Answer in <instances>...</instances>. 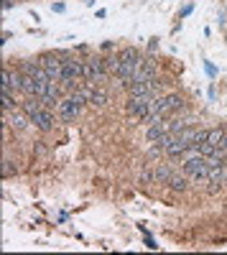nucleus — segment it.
<instances>
[{
    "label": "nucleus",
    "mask_w": 227,
    "mask_h": 255,
    "mask_svg": "<svg viewBox=\"0 0 227 255\" xmlns=\"http://www.w3.org/2000/svg\"><path fill=\"white\" fill-rule=\"evenodd\" d=\"M85 105H87V97H85V92L77 87L74 92H69V97H61L59 108H56L59 110V118L64 120V123H74L79 118V113L85 110Z\"/></svg>",
    "instance_id": "nucleus-1"
},
{
    "label": "nucleus",
    "mask_w": 227,
    "mask_h": 255,
    "mask_svg": "<svg viewBox=\"0 0 227 255\" xmlns=\"http://www.w3.org/2000/svg\"><path fill=\"white\" fill-rule=\"evenodd\" d=\"M110 69H108V61L100 59V56H92L90 61H85V79L90 84H102L108 79Z\"/></svg>",
    "instance_id": "nucleus-2"
},
{
    "label": "nucleus",
    "mask_w": 227,
    "mask_h": 255,
    "mask_svg": "<svg viewBox=\"0 0 227 255\" xmlns=\"http://www.w3.org/2000/svg\"><path fill=\"white\" fill-rule=\"evenodd\" d=\"M151 100L153 95H130L128 102H125V110L133 120H146L148 115V108H151Z\"/></svg>",
    "instance_id": "nucleus-3"
},
{
    "label": "nucleus",
    "mask_w": 227,
    "mask_h": 255,
    "mask_svg": "<svg viewBox=\"0 0 227 255\" xmlns=\"http://www.w3.org/2000/svg\"><path fill=\"white\" fill-rule=\"evenodd\" d=\"M184 176H192L194 181H204L210 176V161L204 156H192L184 161Z\"/></svg>",
    "instance_id": "nucleus-4"
},
{
    "label": "nucleus",
    "mask_w": 227,
    "mask_h": 255,
    "mask_svg": "<svg viewBox=\"0 0 227 255\" xmlns=\"http://www.w3.org/2000/svg\"><path fill=\"white\" fill-rule=\"evenodd\" d=\"M38 64L44 67V72L49 74L51 82H61V74H64V61H61L59 54H44Z\"/></svg>",
    "instance_id": "nucleus-5"
},
{
    "label": "nucleus",
    "mask_w": 227,
    "mask_h": 255,
    "mask_svg": "<svg viewBox=\"0 0 227 255\" xmlns=\"http://www.w3.org/2000/svg\"><path fill=\"white\" fill-rule=\"evenodd\" d=\"M79 90L85 92L87 105H92V108H102V105L108 102V92L102 87H97V84H87V87H79Z\"/></svg>",
    "instance_id": "nucleus-6"
},
{
    "label": "nucleus",
    "mask_w": 227,
    "mask_h": 255,
    "mask_svg": "<svg viewBox=\"0 0 227 255\" xmlns=\"http://www.w3.org/2000/svg\"><path fill=\"white\" fill-rule=\"evenodd\" d=\"M31 123L38 128V130H51L54 128V113L51 110H46V108H41V110H36L33 115H31Z\"/></svg>",
    "instance_id": "nucleus-7"
},
{
    "label": "nucleus",
    "mask_w": 227,
    "mask_h": 255,
    "mask_svg": "<svg viewBox=\"0 0 227 255\" xmlns=\"http://www.w3.org/2000/svg\"><path fill=\"white\" fill-rule=\"evenodd\" d=\"M153 79H156V64H153L151 59H143V64H140V69L135 72L133 82L146 84V82H153Z\"/></svg>",
    "instance_id": "nucleus-8"
},
{
    "label": "nucleus",
    "mask_w": 227,
    "mask_h": 255,
    "mask_svg": "<svg viewBox=\"0 0 227 255\" xmlns=\"http://www.w3.org/2000/svg\"><path fill=\"white\" fill-rule=\"evenodd\" d=\"M5 120H8L10 128H15V130H26L28 123H31V118L23 115L20 110H10V113H5Z\"/></svg>",
    "instance_id": "nucleus-9"
},
{
    "label": "nucleus",
    "mask_w": 227,
    "mask_h": 255,
    "mask_svg": "<svg viewBox=\"0 0 227 255\" xmlns=\"http://www.w3.org/2000/svg\"><path fill=\"white\" fill-rule=\"evenodd\" d=\"M166 133H171V123H166V120H158V123H153L151 128H148V140L151 143H158Z\"/></svg>",
    "instance_id": "nucleus-10"
},
{
    "label": "nucleus",
    "mask_w": 227,
    "mask_h": 255,
    "mask_svg": "<svg viewBox=\"0 0 227 255\" xmlns=\"http://www.w3.org/2000/svg\"><path fill=\"white\" fill-rule=\"evenodd\" d=\"M184 105V100L179 97V95H166V97H161V113H163V118H166L171 110H179Z\"/></svg>",
    "instance_id": "nucleus-11"
},
{
    "label": "nucleus",
    "mask_w": 227,
    "mask_h": 255,
    "mask_svg": "<svg viewBox=\"0 0 227 255\" xmlns=\"http://www.w3.org/2000/svg\"><path fill=\"white\" fill-rule=\"evenodd\" d=\"M117 59H120V61H143V59H140V51H138V49H133V46L122 49V51L117 54Z\"/></svg>",
    "instance_id": "nucleus-12"
},
{
    "label": "nucleus",
    "mask_w": 227,
    "mask_h": 255,
    "mask_svg": "<svg viewBox=\"0 0 227 255\" xmlns=\"http://www.w3.org/2000/svg\"><path fill=\"white\" fill-rule=\"evenodd\" d=\"M225 130H222V128H212V130L207 133V143H212V145H220L222 140H225Z\"/></svg>",
    "instance_id": "nucleus-13"
},
{
    "label": "nucleus",
    "mask_w": 227,
    "mask_h": 255,
    "mask_svg": "<svg viewBox=\"0 0 227 255\" xmlns=\"http://www.w3.org/2000/svg\"><path fill=\"white\" fill-rule=\"evenodd\" d=\"M166 184H169L171 189H176V191H184V189H187V179H184L181 174H171Z\"/></svg>",
    "instance_id": "nucleus-14"
},
{
    "label": "nucleus",
    "mask_w": 227,
    "mask_h": 255,
    "mask_svg": "<svg viewBox=\"0 0 227 255\" xmlns=\"http://www.w3.org/2000/svg\"><path fill=\"white\" fill-rule=\"evenodd\" d=\"M171 174H174L171 168H166V166H161V168H156V171L151 174V179H153V181H161V184H166Z\"/></svg>",
    "instance_id": "nucleus-15"
},
{
    "label": "nucleus",
    "mask_w": 227,
    "mask_h": 255,
    "mask_svg": "<svg viewBox=\"0 0 227 255\" xmlns=\"http://www.w3.org/2000/svg\"><path fill=\"white\" fill-rule=\"evenodd\" d=\"M13 174H15V166H13L10 158H5V161H3V176L8 179V176H13Z\"/></svg>",
    "instance_id": "nucleus-16"
},
{
    "label": "nucleus",
    "mask_w": 227,
    "mask_h": 255,
    "mask_svg": "<svg viewBox=\"0 0 227 255\" xmlns=\"http://www.w3.org/2000/svg\"><path fill=\"white\" fill-rule=\"evenodd\" d=\"M51 10H54V13H61V10H64V3H54Z\"/></svg>",
    "instance_id": "nucleus-17"
},
{
    "label": "nucleus",
    "mask_w": 227,
    "mask_h": 255,
    "mask_svg": "<svg viewBox=\"0 0 227 255\" xmlns=\"http://www.w3.org/2000/svg\"><path fill=\"white\" fill-rule=\"evenodd\" d=\"M13 8V0H3V10H10Z\"/></svg>",
    "instance_id": "nucleus-18"
},
{
    "label": "nucleus",
    "mask_w": 227,
    "mask_h": 255,
    "mask_svg": "<svg viewBox=\"0 0 227 255\" xmlns=\"http://www.w3.org/2000/svg\"><path fill=\"white\" fill-rule=\"evenodd\" d=\"M225 184H227V181H225Z\"/></svg>",
    "instance_id": "nucleus-19"
}]
</instances>
